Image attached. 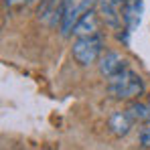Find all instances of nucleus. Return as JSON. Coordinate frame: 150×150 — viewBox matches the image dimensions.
Wrapping results in <instances>:
<instances>
[{"mask_svg": "<svg viewBox=\"0 0 150 150\" xmlns=\"http://www.w3.org/2000/svg\"><path fill=\"white\" fill-rule=\"evenodd\" d=\"M126 0H98V12L103 18V23L112 28H120V25L124 23L122 18V10H124Z\"/></svg>", "mask_w": 150, "mask_h": 150, "instance_id": "nucleus-4", "label": "nucleus"}, {"mask_svg": "<svg viewBox=\"0 0 150 150\" xmlns=\"http://www.w3.org/2000/svg\"><path fill=\"white\" fill-rule=\"evenodd\" d=\"M142 12H144V0H126L124 10H122V18H124V26L128 33H134L140 26Z\"/></svg>", "mask_w": 150, "mask_h": 150, "instance_id": "nucleus-6", "label": "nucleus"}, {"mask_svg": "<svg viewBox=\"0 0 150 150\" xmlns=\"http://www.w3.org/2000/svg\"><path fill=\"white\" fill-rule=\"evenodd\" d=\"M126 114L130 116V120L134 124H150V103L142 101H132L126 108Z\"/></svg>", "mask_w": 150, "mask_h": 150, "instance_id": "nucleus-10", "label": "nucleus"}, {"mask_svg": "<svg viewBox=\"0 0 150 150\" xmlns=\"http://www.w3.org/2000/svg\"><path fill=\"white\" fill-rule=\"evenodd\" d=\"M132 126L134 122L130 120V116L126 114V112H114L110 118H108V128H110V132L112 134H116V136H128V132L132 130Z\"/></svg>", "mask_w": 150, "mask_h": 150, "instance_id": "nucleus-8", "label": "nucleus"}, {"mask_svg": "<svg viewBox=\"0 0 150 150\" xmlns=\"http://www.w3.org/2000/svg\"><path fill=\"white\" fill-rule=\"evenodd\" d=\"M138 140H140V146H144V148H150V124L146 128H142L140 130V134H138Z\"/></svg>", "mask_w": 150, "mask_h": 150, "instance_id": "nucleus-11", "label": "nucleus"}, {"mask_svg": "<svg viewBox=\"0 0 150 150\" xmlns=\"http://www.w3.org/2000/svg\"><path fill=\"white\" fill-rule=\"evenodd\" d=\"M148 103H150V93H148Z\"/></svg>", "mask_w": 150, "mask_h": 150, "instance_id": "nucleus-13", "label": "nucleus"}, {"mask_svg": "<svg viewBox=\"0 0 150 150\" xmlns=\"http://www.w3.org/2000/svg\"><path fill=\"white\" fill-rule=\"evenodd\" d=\"M30 2H35V0H4V4L6 6H25V4H30Z\"/></svg>", "mask_w": 150, "mask_h": 150, "instance_id": "nucleus-12", "label": "nucleus"}, {"mask_svg": "<svg viewBox=\"0 0 150 150\" xmlns=\"http://www.w3.org/2000/svg\"><path fill=\"white\" fill-rule=\"evenodd\" d=\"M98 6V0H65V6H63V16H61V23H59V30L63 37H71L73 35L75 25L89 12Z\"/></svg>", "mask_w": 150, "mask_h": 150, "instance_id": "nucleus-2", "label": "nucleus"}, {"mask_svg": "<svg viewBox=\"0 0 150 150\" xmlns=\"http://www.w3.org/2000/svg\"><path fill=\"white\" fill-rule=\"evenodd\" d=\"M108 93L116 100H136L144 93V79L126 67L122 73L108 79Z\"/></svg>", "mask_w": 150, "mask_h": 150, "instance_id": "nucleus-1", "label": "nucleus"}, {"mask_svg": "<svg viewBox=\"0 0 150 150\" xmlns=\"http://www.w3.org/2000/svg\"><path fill=\"white\" fill-rule=\"evenodd\" d=\"M98 12L96 10H89L73 28V35L79 39V37H93V35H98Z\"/></svg>", "mask_w": 150, "mask_h": 150, "instance_id": "nucleus-9", "label": "nucleus"}, {"mask_svg": "<svg viewBox=\"0 0 150 150\" xmlns=\"http://www.w3.org/2000/svg\"><path fill=\"white\" fill-rule=\"evenodd\" d=\"M63 6L65 0H41L37 8V18L47 26H59L63 16Z\"/></svg>", "mask_w": 150, "mask_h": 150, "instance_id": "nucleus-5", "label": "nucleus"}, {"mask_svg": "<svg viewBox=\"0 0 150 150\" xmlns=\"http://www.w3.org/2000/svg\"><path fill=\"white\" fill-rule=\"evenodd\" d=\"M101 51H103V41L101 37H79L71 47V55L79 65H91L96 61H100Z\"/></svg>", "mask_w": 150, "mask_h": 150, "instance_id": "nucleus-3", "label": "nucleus"}, {"mask_svg": "<svg viewBox=\"0 0 150 150\" xmlns=\"http://www.w3.org/2000/svg\"><path fill=\"white\" fill-rule=\"evenodd\" d=\"M98 67H100V73L103 75L105 79H110V77L122 73V71L126 69V59L120 55V53L110 51V53H105V55H101V57H100Z\"/></svg>", "mask_w": 150, "mask_h": 150, "instance_id": "nucleus-7", "label": "nucleus"}]
</instances>
